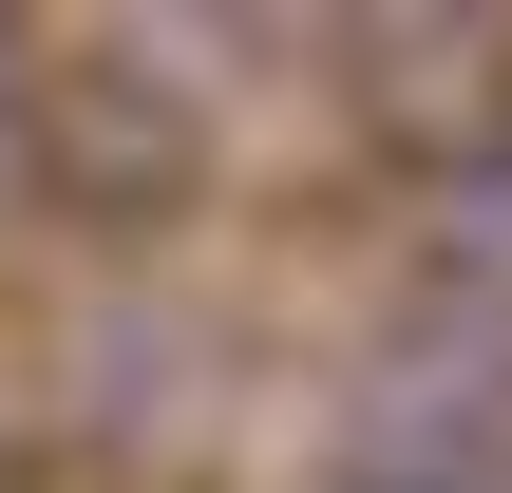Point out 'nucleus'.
<instances>
[{
	"mask_svg": "<svg viewBox=\"0 0 512 493\" xmlns=\"http://www.w3.org/2000/svg\"><path fill=\"white\" fill-rule=\"evenodd\" d=\"M19 171L95 228H152L209 190V95L133 38H19Z\"/></svg>",
	"mask_w": 512,
	"mask_h": 493,
	"instance_id": "1",
	"label": "nucleus"
},
{
	"mask_svg": "<svg viewBox=\"0 0 512 493\" xmlns=\"http://www.w3.org/2000/svg\"><path fill=\"white\" fill-rule=\"evenodd\" d=\"M342 76H361V114L418 152V171H512V19H456V0H399V19H361L342 38Z\"/></svg>",
	"mask_w": 512,
	"mask_h": 493,
	"instance_id": "2",
	"label": "nucleus"
},
{
	"mask_svg": "<svg viewBox=\"0 0 512 493\" xmlns=\"http://www.w3.org/2000/svg\"><path fill=\"white\" fill-rule=\"evenodd\" d=\"M380 493H512V456H456V475H380Z\"/></svg>",
	"mask_w": 512,
	"mask_h": 493,
	"instance_id": "3",
	"label": "nucleus"
},
{
	"mask_svg": "<svg viewBox=\"0 0 512 493\" xmlns=\"http://www.w3.org/2000/svg\"><path fill=\"white\" fill-rule=\"evenodd\" d=\"M0 171H19V38H0Z\"/></svg>",
	"mask_w": 512,
	"mask_h": 493,
	"instance_id": "4",
	"label": "nucleus"
}]
</instances>
